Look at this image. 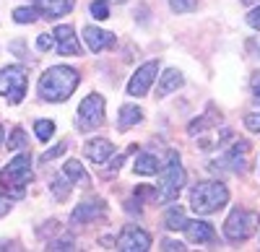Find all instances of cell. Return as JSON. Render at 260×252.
<instances>
[{"label":"cell","instance_id":"7402d4cb","mask_svg":"<svg viewBox=\"0 0 260 252\" xmlns=\"http://www.w3.org/2000/svg\"><path fill=\"white\" fill-rule=\"evenodd\" d=\"M26 143H29V135L21 130V128H13L6 146H8V151H21V149H26Z\"/></svg>","mask_w":260,"mask_h":252},{"label":"cell","instance_id":"f1b7e54d","mask_svg":"<svg viewBox=\"0 0 260 252\" xmlns=\"http://www.w3.org/2000/svg\"><path fill=\"white\" fill-rule=\"evenodd\" d=\"M245 128L252 130V133H260V112H252L245 117Z\"/></svg>","mask_w":260,"mask_h":252},{"label":"cell","instance_id":"484cf974","mask_svg":"<svg viewBox=\"0 0 260 252\" xmlns=\"http://www.w3.org/2000/svg\"><path fill=\"white\" fill-rule=\"evenodd\" d=\"M91 16L96 18V21H104V18H110V3L107 0H96V3H91Z\"/></svg>","mask_w":260,"mask_h":252},{"label":"cell","instance_id":"ac0fdd59","mask_svg":"<svg viewBox=\"0 0 260 252\" xmlns=\"http://www.w3.org/2000/svg\"><path fill=\"white\" fill-rule=\"evenodd\" d=\"M133 169H136V174L151 177V174L161 172V161H159L156 154H141V156L136 159V164H133Z\"/></svg>","mask_w":260,"mask_h":252},{"label":"cell","instance_id":"836d02e7","mask_svg":"<svg viewBox=\"0 0 260 252\" xmlns=\"http://www.w3.org/2000/svg\"><path fill=\"white\" fill-rule=\"evenodd\" d=\"M250 86H252V94H255V99H257V104H260V73L252 76V83H250Z\"/></svg>","mask_w":260,"mask_h":252},{"label":"cell","instance_id":"d6986e66","mask_svg":"<svg viewBox=\"0 0 260 252\" xmlns=\"http://www.w3.org/2000/svg\"><path fill=\"white\" fill-rule=\"evenodd\" d=\"M185 224H187V219H185L182 208H180V205H169L167 213H164V226L169 229V232H182Z\"/></svg>","mask_w":260,"mask_h":252},{"label":"cell","instance_id":"8d00e7d4","mask_svg":"<svg viewBox=\"0 0 260 252\" xmlns=\"http://www.w3.org/2000/svg\"><path fill=\"white\" fill-rule=\"evenodd\" d=\"M0 143H3V125H0Z\"/></svg>","mask_w":260,"mask_h":252},{"label":"cell","instance_id":"603a6c76","mask_svg":"<svg viewBox=\"0 0 260 252\" xmlns=\"http://www.w3.org/2000/svg\"><path fill=\"white\" fill-rule=\"evenodd\" d=\"M71 190H73V185L68 182V177H65V174H60V177L52 179V195H55L57 200H65Z\"/></svg>","mask_w":260,"mask_h":252},{"label":"cell","instance_id":"9a60e30c","mask_svg":"<svg viewBox=\"0 0 260 252\" xmlns=\"http://www.w3.org/2000/svg\"><path fill=\"white\" fill-rule=\"evenodd\" d=\"M31 3L39 11V16H45V18H60V16L73 11L76 0H31Z\"/></svg>","mask_w":260,"mask_h":252},{"label":"cell","instance_id":"3957f363","mask_svg":"<svg viewBox=\"0 0 260 252\" xmlns=\"http://www.w3.org/2000/svg\"><path fill=\"white\" fill-rule=\"evenodd\" d=\"M229 203V190L226 185L221 182H198L190 190V208L198 216H208V213H216L219 208H224Z\"/></svg>","mask_w":260,"mask_h":252},{"label":"cell","instance_id":"d6a6232c","mask_svg":"<svg viewBox=\"0 0 260 252\" xmlns=\"http://www.w3.org/2000/svg\"><path fill=\"white\" fill-rule=\"evenodd\" d=\"M37 47H39V50H50V47H52V37H50V34H39V37H37Z\"/></svg>","mask_w":260,"mask_h":252},{"label":"cell","instance_id":"9c48e42d","mask_svg":"<svg viewBox=\"0 0 260 252\" xmlns=\"http://www.w3.org/2000/svg\"><path fill=\"white\" fill-rule=\"evenodd\" d=\"M117 249L122 252H146L151 249V234L138 226H125L117 237Z\"/></svg>","mask_w":260,"mask_h":252},{"label":"cell","instance_id":"f546056e","mask_svg":"<svg viewBox=\"0 0 260 252\" xmlns=\"http://www.w3.org/2000/svg\"><path fill=\"white\" fill-rule=\"evenodd\" d=\"M73 247H76V242H73L71 237H65V239L50 242V247H47V249H55V252H60V249H73Z\"/></svg>","mask_w":260,"mask_h":252},{"label":"cell","instance_id":"cb8c5ba5","mask_svg":"<svg viewBox=\"0 0 260 252\" xmlns=\"http://www.w3.org/2000/svg\"><path fill=\"white\" fill-rule=\"evenodd\" d=\"M13 18H16V24H34L39 18V11L37 8H16Z\"/></svg>","mask_w":260,"mask_h":252},{"label":"cell","instance_id":"1f68e13d","mask_svg":"<svg viewBox=\"0 0 260 252\" xmlns=\"http://www.w3.org/2000/svg\"><path fill=\"white\" fill-rule=\"evenodd\" d=\"M161 249H167V252H175V249H177V252H185L187 247H185L182 242H175V239H164V244H161Z\"/></svg>","mask_w":260,"mask_h":252},{"label":"cell","instance_id":"7a4b0ae2","mask_svg":"<svg viewBox=\"0 0 260 252\" xmlns=\"http://www.w3.org/2000/svg\"><path fill=\"white\" fill-rule=\"evenodd\" d=\"M31 154H21L11 164H6L0 169V195H6L8 200H18L26 195V185L31 182Z\"/></svg>","mask_w":260,"mask_h":252},{"label":"cell","instance_id":"74e56055","mask_svg":"<svg viewBox=\"0 0 260 252\" xmlns=\"http://www.w3.org/2000/svg\"><path fill=\"white\" fill-rule=\"evenodd\" d=\"M115 3H125V0H115Z\"/></svg>","mask_w":260,"mask_h":252},{"label":"cell","instance_id":"d590c367","mask_svg":"<svg viewBox=\"0 0 260 252\" xmlns=\"http://www.w3.org/2000/svg\"><path fill=\"white\" fill-rule=\"evenodd\" d=\"M245 6H252V3H260V0H242Z\"/></svg>","mask_w":260,"mask_h":252},{"label":"cell","instance_id":"4fadbf2b","mask_svg":"<svg viewBox=\"0 0 260 252\" xmlns=\"http://www.w3.org/2000/svg\"><path fill=\"white\" fill-rule=\"evenodd\" d=\"M107 216V205L102 200H94V203H81L73 208L71 213V221L73 224H89V221H96V219H104Z\"/></svg>","mask_w":260,"mask_h":252},{"label":"cell","instance_id":"44dd1931","mask_svg":"<svg viewBox=\"0 0 260 252\" xmlns=\"http://www.w3.org/2000/svg\"><path fill=\"white\" fill-rule=\"evenodd\" d=\"M62 174L68 177L71 185H86V182H89V174L83 172V166H81L76 159H71V161L62 164Z\"/></svg>","mask_w":260,"mask_h":252},{"label":"cell","instance_id":"52a82bcc","mask_svg":"<svg viewBox=\"0 0 260 252\" xmlns=\"http://www.w3.org/2000/svg\"><path fill=\"white\" fill-rule=\"evenodd\" d=\"M102 122H104V99L99 94H89L78 107V128L81 130H94Z\"/></svg>","mask_w":260,"mask_h":252},{"label":"cell","instance_id":"5bb4252c","mask_svg":"<svg viewBox=\"0 0 260 252\" xmlns=\"http://www.w3.org/2000/svg\"><path fill=\"white\" fill-rule=\"evenodd\" d=\"M115 154V146L107 140V138H94L83 146V156L94 161V164H104V161H110V156Z\"/></svg>","mask_w":260,"mask_h":252},{"label":"cell","instance_id":"30bf717a","mask_svg":"<svg viewBox=\"0 0 260 252\" xmlns=\"http://www.w3.org/2000/svg\"><path fill=\"white\" fill-rule=\"evenodd\" d=\"M247 151H250L247 140H234V146L221 159H216L213 166H226V169H232V172H245V154Z\"/></svg>","mask_w":260,"mask_h":252},{"label":"cell","instance_id":"ffe728a7","mask_svg":"<svg viewBox=\"0 0 260 252\" xmlns=\"http://www.w3.org/2000/svg\"><path fill=\"white\" fill-rule=\"evenodd\" d=\"M143 120V112L141 107H136V104H125V107L120 110V130H130L133 125H138Z\"/></svg>","mask_w":260,"mask_h":252},{"label":"cell","instance_id":"e0dca14e","mask_svg":"<svg viewBox=\"0 0 260 252\" xmlns=\"http://www.w3.org/2000/svg\"><path fill=\"white\" fill-rule=\"evenodd\" d=\"M182 83H185L182 73H180L177 68H169V70L161 76L159 86H156V96H167V94H172V91H177V89L182 86Z\"/></svg>","mask_w":260,"mask_h":252},{"label":"cell","instance_id":"5b68a950","mask_svg":"<svg viewBox=\"0 0 260 252\" xmlns=\"http://www.w3.org/2000/svg\"><path fill=\"white\" fill-rule=\"evenodd\" d=\"M182 185H185V169L180 164V154L169 151V161H167V169H164V177L159 185L156 200L159 203H175L182 193Z\"/></svg>","mask_w":260,"mask_h":252},{"label":"cell","instance_id":"4dcf8cb0","mask_svg":"<svg viewBox=\"0 0 260 252\" xmlns=\"http://www.w3.org/2000/svg\"><path fill=\"white\" fill-rule=\"evenodd\" d=\"M247 26H252V29H257V31H260V6H257V8H252V11L247 13Z\"/></svg>","mask_w":260,"mask_h":252},{"label":"cell","instance_id":"277c9868","mask_svg":"<svg viewBox=\"0 0 260 252\" xmlns=\"http://www.w3.org/2000/svg\"><path fill=\"white\" fill-rule=\"evenodd\" d=\"M260 226V213L247 211V208H234L229 219L224 221V234L229 242H245L250 239Z\"/></svg>","mask_w":260,"mask_h":252},{"label":"cell","instance_id":"6da1fadb","mask_svg":"<svg viewBox=\"0 0 260 252\" xmlns=\"http://www.w3.org/2000/svg\"><path fill=\"white\" fill-rule=\"evenodd\" d=\"M81 83V76L78 70L68 68V65H55L50 70H45V76L39 78V99L42 101H65L71 99L73 91L78 89Z\"/></svg>","mask_w":260,"mask_h":252},{"label":"cell","instance_id":"83f0119b","mask_svg":"<svg viewBox=\"0 0 260 252\" xmlns=\"http://www.w3.org/2000/svg\"><path fill=\"white\" fill-rule=\"evenodd\" d=\"M65 149H68V143H57L55 149H50V151L42 154V161H52V159H57L60 154H65Z\"/></svg>","mask_w":260,"mask_h":252},{"label":"cell","instance_id":"2e32d148","mask_svg":"<svg viewBox=\"0 0 260 252\" xmlns=\"http://www.w3.org/2000/svg\"><path fill=\"white\" fill-rule=\"evenodd\" d=\"M182 232H185V234H187V239H190V242H195V244H208V242H213V239H216L213 226H211V224H206V221H187V224L182 226Z\"/></svg>","mask_w":260,"mask_h":252},{"label":"cell","instance_id":"7c38bea8","mask_svg":"<svg viewBox=\"0 0 260 252\" xmlns=\"http://www.w3.org/2000/svg\"><path fill=\"white\" fill-rule=\"evenodd\" d=\"M83 42L91 52H102V50H112L117 45V39L112 31H104L99 26H86L83 29Z\"/></svg>","mask_w":260,"mask_h":252},{"label":"cell","instance_id":"d4e9b609","mask_svg":"<svg viewBox=\"0 0 260 252\" xmlns=\"http://www.w3.org/2000/svg\"><path fill=\"white\" fill-rule=\"evenodd\" d=\"M34 130H37V138H39V140H50L52 133H55V122H52V120H37Z\"/></svg>","mask_w":260,"mask_h":252},{"label":"cell","instance_id":"4316f807","mask_svg":"<svg viewBox=\"0 0 260 252\" xmlns=\"http://www.w3.org/2000/svg\"><path fill=\"white\" fill-rule=\"evenodd\" d=\"M169 8L175 13H187L195 8V0H169Z\"/></svg>","mask_w":260,"mask_h":252},{"label":"cell","instance_id":"8fae6325","mask_svg":"<svg viewBox=\"0 0 260 252\" xmlns=\"http://www.w3.org/2000/svg\"><path fill=\"white\" fill-rule=\"evenodd\" d=\"M52 42H55V47L60 55H81V42L73 31V26H55L52 31Z\"/></svg>","mask_w":260,"mask_h":252},{"label":"cell","instance_id":"ba28073f","mask_svg":"<svg viewBox=\"0 0 260 252\" xmlns=\"http://www.w3.org/2000/svg\"><path fill=\"white\" fill-rule=\"evenodd\" d=\"M156 73H159V60H148L146 65H141V68L133 73V78H130V83H127V94H130V96H143V94H148L151 83L156 81Z\"/></svg>","mask_w":260,"mask_h":252},{"label":"cell","instance_id":"e575fe53","mask_svg":"<svg viewBox=\"0 0 260 252\" xmlns=\"http://www.w3.org/2000/svg\"><path fill=\"white\" fill-rule=\"evenodd\" d=\"M8 211H11V200L8 198H0V219H3Z\"/></svg>","mask_w":260,"mask_h":252},{"label":"cell","instance_id":"8992f818","mask_svg":"<svg viewBox=\"0 0 260 252\" xmlns=\"http://www.w3.org/2000/svg\"><path fill=\"white\" fill-rule=\"evenodd\" d=\"M29 86V70L24 65H8L0 70V96H6L11 104L24 101Z\"/></svg>","mask_w":260,"mask_h":252}]
</instances>
